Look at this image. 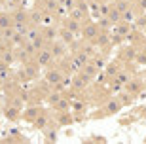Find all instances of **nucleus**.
Returning <instances> with one entry per match:
<instances>
[{
  "mask_svg": "<svg viewBox=\"0 0 146 144\" xmlns=\"http://www.w3.org/2000/svg\"><path fill=\"white\" fill-rule=\"evenodd\" d=\"M13 27V21L8 13H0V29H11Z\"/></svg>",
  "mask_w": 146,
  "mask_h": 144,
  "instance_id": "obj_1",
  "label": "nucleus"
},
{
  "mask_svg": "<svg viewBox=\"0 0 146 144\" xmlns=\"http://www.w3.org/2000/svg\"><path fill=\"white\" fill-rule=\"evenodd\" d=\"M61 38H63V42H66V44H70L72 40H74L70 31H61Z\"/></svg>",
  "mask_w": 146,
  "mask_h": 144,
  "instance_id": "obj_2",
  "label": "nucleus"
},
{
  "mask_svg": "<svg viewBox=\"0 0 146 144\" xmlns=\"http://www.w3.org/2000/svg\"><path fill=\"white\" fill-rule=\"evenodd\" d=\"M48 80H51L53 84H57V82H61V74L57 72V70H51V74H48Z\"/></svg>",
  "mask_w": 146,
  "mask_h": 144,
  "instance_id": "obj_3",
  "label": "nucleus"
}]
</instances>
